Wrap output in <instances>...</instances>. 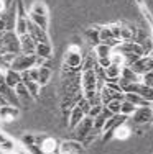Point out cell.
Returning <instances> with one entry per match:
<instances>
[{
  "mask_svg": "<svg viewBox=\"0 0 153 154\" xmlns=\"http://www.w3.org/2000/svg\"><path fill=\"white\" fill-rule=\"evenodd\" d=\"M135 110H137L135 105H133V103H130L129 100H125V98H123V100H122V105H120V113H122V115L130 116L133 112H135Z\"/></svg>",
  "mask_w": 153,
  "mask_h": 154,
  "instance_id": "4dcf8cb0",
  "label": "cell"
},
{
  "mask_svg": "<svg viewBox=\"0 0 153 154\" xmlns=\"http://www.w3.org/2000/svg\"><path fill=\"white\" fill-rule=\"evenodd\" d=\"M86 39H87L89 45H92L94 48H96L100 43V39H99V28H96V26L89 28V30L86 31Z\"/></svg>",
  "mask_w": 153,
  "mask_h": 154,
  "instance_id": "f1b7e54d",
  "label": "cell"
},
{
  "mask_svg": "<svg viewBox=\"0 0 153 154\" xmlns=\"http://www.w3.org/2000/svg\"><path fill=\"white\" fill-rule=\"evenodd\" d=\"M123 66H117V64H109L104 67L105 72V82H119V77H120V71H122Z\"/></svg>",
  "mask_w": 153,
  "mask_h": 154,
  "instance_id": "ac0fdd59",
  "label": "cell"
},
{
  "mask_svg": "<svg viewBox=\"0 0 153 154\" xmlns=\"http://www.w3.org/2000/svg\"><path fill=\"white\" fill-rule=\"evenodd\" d=\"M120 105H122V100L115 98V100H110L107 105H104V107L107 108L109 112L112 113V115H117V113H120Z\"/></svg>",
  "mask_w": 153,
  "mask_h": 154,
  "instance_id": "d6a6232c",
  "label": "cell"
},
{
  "mask_svg": "<svg viewBox=\"0 0 153 154\" xmlns=\"http://www.w3.org/2000/svg\"><path fill=\"white\" fill-rule=\"evenodd\" d=\"M110 115H112V113L104 107L99 115H97L96 118H92V122H94V130H96L97 133H102V128H104V125H105V120H107Z\"/></svg>",
  "mask_w": 153,
  "mask_h": 154,
  "instance_id": "cb8c5ba5",
  "label": "cell"
},
{
  "mask_svg": "<svg viewBox=\"0 0 153 154\" xmlns=\"http://www.w3.org/2000/svg\"><path fill=\"white\" fill-rule=\"evenodd\" d=\"M3 75H5V82L8 84L12 89H15L18 84L21 82V74L18 71H13V69H7L5 72H3Z\"/></svg>",
  "mask_w": 153,
  "mask_h": 154,
  "instance_id": "603a6c76",
  "label": "cell"
},
{
  "mask_svg": "<svg viewBox=\"0 0 153 154\" xmlns=\"http://www.w3.org/2000/svg\"><path fill=\"white\" fill-rule=\"evenodd\" d=\"M25 87H27V90L30 92V95L33 98H38L40 97V92H41V85H40L36 80H27V82H23Z\"/></svg>",
  "mask_w": 153,
  "mask_h": 154,
  "instance_id": "f546056e",
  "label": "cell"
},
{
  "mask_svg": "<svg viewBox=\"0 0 153 154\" xmlns=\"http://www.w3.org/2000/svg\"><path fill=\"white\" fill-rule=\"evenodd\" d=\"M82 61H84V57H82V54H81V49H79L78 46L71 45V46L68 48V51L64 53L63 67L69 69V71H78V72H81V69H82Z\"/></svg>",
  "mask_w": 153,
  "mask_h": 154,
  "instance_id": "3957f363",
  "label": "cell"
},
{
  "mask_svg": "<svg viewBox=\"0 0 153 154\" xmlns=\"http://www.w3.org/2000/svg\"><path fill=\"white\" fill-rule=\"evenodd\" d=\"M99 39L102 45H107L110 48H115L120 43V39H117L114 36V33L110 30V25L109 26H104V28H99Z\"/></svg>",
  "mask_w": 153,
  "mask_h": 154,
  "instance_id": "5bb4252c",
  "label": "cell"
},
{
  "mask_svg": "<svg viewBox=\"0 0 153 154\" xmlns=\"http://www.w3.org/2000/svg\"><path fill=\"white\" fill-rule=\"evenodd\" d=\"M35 143L38 146L40 154H58V151H59V141L53 136L35 134Z\"/></svg>",
  "mask_w": 153,
  "mask_h": 154,
  "instance_id": "5b68a950",
  "label": "cell"
},
{
  "mask_svg": "<svg viewBox=\"0 0 153 154\" xmlns=\"http://www.w3.org/2000/svg\"><path fill=\"white\" fill-rule=\"evenodd\" d=\"M28 13L21 0H17V17H15V33L18 36L28 33Z\"/></svg>",
  "mask_w": 153,
  "mask_h": 154,
  "instance_id": "ba28073f",
  "label": "cell"
},
{
  "mask_svg": "<svg viewBox=\"0 0 153 154\" xmlns=\"http://www.w3.org/2000/svg\"><path fill=\"white\" fill-rule=\"evenodd\" d=\"M110 62H112V64H117V66H125V57H123L122 53H119L117 49H114V48H112Z\"/></svg>",
  "mask_w": 153,
  "mask_h": 154,
  "instance_id": "1f68e13d",
  "label": "cell"
},
{
  "mask_svg": "<svg viewBox=\"0 0 153 154\" xmlns=\"http://www.w3.org/2000/svg\"><path fill=\"white\" fill-rule=\"evenodd\" d=\"M129 120L133 125H148L150 122H153V110L150 105L147 107H137V110L129 116Z\"/></svg>",
  "mask_w": 153,
  "mask_h": 154,
  "instance_id": "30bf717a",
  "label": "cell"
},
{
  "mask_svg": "<svg viewBox=\"0 0 153 154\" xmlns=\"http://www.w3.org/2000/svg\"><path fill=\"white\" fill-rule=\"evenodd\" d=\"M35 54L38 57H43V59L49 61L53 57V46H51V43H38L36 49H35Z\"/></svg>",
  "mask_w": 153,
  "mask_h": 154,
  "instance_id": "ffe728a7",
  "label": "cell"
},
{
  "mask_svg": "<svg viewBox=\"0 0 153 154\" xmlns=\"http://www.w3.org/2000/svg\"><path fill=\"white\" fill-rule=\"evenodd\" d=\"M120 25V41H135L137 38V30L132 25L119 23Z\"/></svg>",
  "mask_w": 153,
  "mask_h": 154,
  "instance_id": "d6986e66",
  "label": "cell"
},
{
  "mask_svg": "<svg viewBox=\"0 0 153 154\" xmlns=\"http://www.w3.org/2000/svg\"><path fill=\"white\" fill-rule=\"evenodd\" d=\"M123 98L129 100L130 103H133L135 107H147V105H150V102H147L140 94H137V92H125V97Z\"/></svg>",
  "mask_w": 153,
  "mask_h": 154,
  "instance_id": "484cf974",
  "label": "cell"
},
{
  "mask_svg": "<svg viewBox=\"0 0 153 154\" xmlns=\"http://www.w3.org/2000/svg\"><path fill=\"white\" fill-rule=\"evenodd\" d=\"M35 49H36V41L31 38L28 33L20 36V51L25 54H35Z\"/></svg>",
  "mask_w": 153,
  "mask_h": 154,
  "instance_id": "2e32d148",
  "label": "cell"
},
{
  "mask_svg": "<svg viewBox=\"0 0 153 154\" xmlns=\"http://www.w3.org/2000/svg\"><path fill=\"white\" fill-rule=\"evenodd\" d=\"M28 20L31 23L38 25L40 28L48 31L49 28V10H48V5H46L43 0H35L31 3L30 10H28Z\"/></svg>",
  "mask_w": 153,
  "mask_h": 154,
  "instance_id": "7a4b0ae2",
  "label": "cell"
},
{
  "mask_svg": "<svg viewBox=\"0 0 153 154\" xmlns=\"http://www.w3.org/2000/svg\"><path fill=\"white\" fill-rule=\"evenodd\" d=\"M20 116V107H15V105L10 103H3L0 105V122H13Z\"/></svg>",
  "mask_w": 153,
  "mask_h": 154,
  "instance_id": "7c38bea8",
  "label": "cell"
},
{
  "mask_svg": "<svg viewBox=\"0 0 153 154\" xmlns=\"http://www.w3.org/2000/svg\"><path fill=\"white\" fill-rule=\"evenodd\" d=\"M110 53H112V48L107 46V45H102V43H99V45L94 48V54H96L97 61H100V59H110Z\"/></svg>",
  "mask_w": 153,
  "mask_h": 154,
  "instance_id": "4316f807",
  "label": "cell"
},
{
  "mask_svg": "<svg viewBox=\"0 0 153 154\" xmlns=\"http://www.w3.org/2000/svg\"><path fill=\"white\" fill-rule=\"evenodd\" d=\"M58 154H86L84 144L76 139H66L59 143V151Z\"/></svg>",
  "mask_w": 153,
  "mask_h": 154,
  "instance_id": "8fae6325",
  "label": "cell"
},
{
  "mask_svg": "<svg viewBox=\"0 0 153 154\" xmlns=\"http://www.w3.org/2000/svg\"><path fill=\"white\" fill-rule=\"evenodd\" d=\"M5 10H7L5 0H0V15H3V13H5Z\"/></svg>",
  "mask_w": 153,
  "mask_h": 154,
  "instance_id": "8d00e7d4",
  "label": "cell"
},
{
  "mask_svg": "<svg viewBox=\"0 0 153 154\" xmlns=\"http://www.w3.org/2000/svg\"><path fill=\"white\" fill-rule=\"evenodd\" d=\"M15 94H17V97H18V100H20V105H28L31 100H35L33 97L30 95V92L27 90V87H25V84L23 82H20L18 85L15 87Z\"/></svg>",
  "mask_w": 153,
  "mask_h": 154,
  "instance_id": "44dd1931",
  "label": "cell"
},
{
  "mask_svg": "<svg viewBox=\"0 0 153 154\" xmlns=\"http://www.w3.org/2000/svg\"><path fill=\"white\" fill-rule=\"evenodd\" d=\"M7 31V25H5V20H3V17L0 15V33H5Z\"/></svg>",
  "mask_w": 153,
  "mask_h": 154,
  "instance_id": "d590c367",
  "label": "cell"
},
{
  "mask_svg": "<svg viewBox=\"0 0 153 154\" xmlns=\"http://www.w3.org/2000/svg\"><path fill=\"white\" fill-rule=\"evenodd\" d=\"M120 79L127 80V82H130V84L142 82V77L138 75V74H135V72L129 67V66H123V67H122V71H120Z\"/></svg>",
  "mask_w": 153,
  "mask_h": 154,
  "instance_id": "d4e9b609",
  "label": "cell"
},
{
  "mask_svg": "<svg viewBox=\"0 0 153 154\" xmlns=\"http://www.w3.org/2000/svg\"><path fill=\"white\" fill-rule=\"evenodd\" d=\"M18 149L17 143L10 136H7L3 131H0V152L3 154H13Z\"/></svg>",
  "mask_w": 153,
  "mask_h": 154,
  "instance_id": "9a60e30c",
  "label": "cell"
},
{
  "mask_svg": "<svg viewBox=\"0 0 153 154\" xmlns=\"http://www.w3.org/2000/svg\"><path fill=\"white\" fill-rule=\"evenodd\" d=\"M102 108H104V105H91V110H89V113H87V116L96 118V116L102 112Z\"/></svg>",
  "mask_w": 153,
  "mask_h": 154,
  "instance_id": "836d02e7",
  "label": "cell"
},
{
  "mask_svg": "<svg viewBox=\"0 0 153 154\" xmlns=\"http://www.w3.org/2000/svg\"><path fill=\"white\" fill-rule=\"evenodd\" d=\"M142 82H143L145 85H148V87H151V89H153V71L147 72L145 75H142Z\"/></svg>",
  "mask_w": 153,
  "mask_h": 154,
  "instance_id": "e575fe53",
  "label": "cell"
},
{
  "mask_svg": "<svg viewBox=\"0 0 153 154\" xmlns=\"http://www.w3.org/2000/svg\"><path fill=\"white\" fill-rule=\"evenodd\" d=\"M28 35L36 41V45H38V43H51L48 31L43 30V28H40L38 25L31 23V21H28Z\"/></svg>",
  "mask_w": 153,
  "mask_h": 154,
  "instance_id": "4fadbf2b",
  "label": "cell"
},
{
  "mask_svg": "<svg viewBox=\"0 0 153 154\" xmlns=\"http://www.w3.org/2000/svg\"><path fill=\"white\" fill-rule=\"evenodd\" d=\"M13 154H30V152H28L27 149H23V148H18V149H17V151L13 152Z\"/></svg>",
  "mask_w": 153,
  "mask_h": 154,
  "instance_id": "74e56055",
  "label": "cell"
},
{
  "mask_svg": "<svg viewBox=\"0 0 153 154\" xmlns=\"http://www.w3.org/2000/svg\"><path fill=\"white\" fill-rule=\"evenodd\" d=\"M2 35H3V33H0V43H2Z\"/></svg>",
  "mask_w": 153,
  "mask_h": 154,
  "instance_id": "f35d334b",
  "label": "cell"
},
{
  "mask_svg": "<svg viewBox=\"0 0 153 154\" xmlns=\"http://www.w3.org/2000/svg\"><path fill=\"white\" fill-rule=\"evenodd\" d=\"M151 28H153V25H151Z\"/></svg>",
  "mask_w": 153,
  "mask_h": 154,
  "instance_id": "60d3db41",
  "label": "cell"
},
{
  "mask_svg": "<svg viewBox=\"0 0 153 154\" xmlns=\"http://www.w3.org/2000/svg\"><path fill=\"white\" fill-rule=\"evenodd\" d=\"M51 77H53V72H51L49 66H40V75H38V84L41 87H45L46 84H49Z\"/></svg>",
  "mask_w": 153,
  "mask_h": 154,
  "instance_id": "83f0119b",
  "label": "cell"
},
{
  "mask_svg": "<svg viewBox=\"0 0 153 154\" xmlns=\"http://www.w3.org/2000/svg\"><path fill=\"white\" fill-rule=\"evenodd\" d=\"M129 122V116L122 115V113H117V115H110L107 120H105V125L104 128H102V139L104 141H109V139L112 138V133H114V130L117 126H120L122 123H127Z\"/></svg>",
  "mask_w": 153,
  "mask_h": 154,
  "instance_id": "52a82bcc",
  "label": "cell"
},
{
  "mask_svg": "<svg viewBox=\"0 0 153 154\" xmlns=\"http://www.w3.org/2000/svg\"><path fill=\"white\" fill-rule=\"evenodd\" d=\"M150 107H151V110H153V102H151V103H150Z\"/></svg>",
  "mask_w": 153,
  "mask_h": 154,
  "instance_id": "ab89813d",
  "label": "cell"
},
{
  "mask_svg": "<svg viewBox=\"0 0 153 154\" xmlns=\"http://www.w3.org/2000/svg\"><path fill=\"white\" fill-rule=\"evenodd\" d=\"M20 51V36L15 31H5L2 35L0 43V54H18Z\"/></svg>",
  "mask_w": 153,
  "mask_h": 154,
  "instance_id": "277c9868",
  "label": "cell"
},
{
  "mask_svg": "<svg viewBox=\"0 0 153 154\" xmlns=\"http://www.w3.org/2000/svg\"><path fill=\"white\" fill-rule=\"evenodd\" d=\"M84 116H86V113L79 108V105H74V107L69 110V116H68V126H69V130H72L76 125L84 118Z\"/></svg>",
  "mask_w": 153,
  "mask_h": 154,
  "instance_id": "e0dca14e",
  "label": "cell"
},
{
  "mask_svg": "<svg viewBox=\"0 0 153 154\" xmlns=\"http://www.w3.org/2000/svg\"><path fill=\"white\" fill-rule=\"evenodd\" d=\"M0 105H2V103H0Z\"/></svg>",
  "mask_w": 153,
  "mask_h": 154,
  "instance_id": "b9f144b4",
  "label": "cell"
},
{
  "mask_svg": "<svg viewBox=\"0 0 153 154\" xmlns=\"http://www.w3.org/2000/svg\"><path fill=\"white\" fill-rule=\"evenodd\" d=\"M130 69H132L135 74L138 75H145L147 72L153 71V54H145V56L138 57L135 62H132V64L129 66Z\"/></svg>",
  "mask_w": 153,
  "mask_h": 154,
  "instance_id": "9c48e42d",
  "label": "cell"
},
{
  "mask_svg": "<svg viewBox=\"0 0 153 154\" xmlns=\"http://www.w3.org/2000/svg\"><path fill=\"white\" fill-rule=\"evenodd\" d=\"M99 134L100 133H97V131L94 130L92 118L87 116V115L71 130V138L76 139V141H79V143H82L84 146H89L94 139L99 136Z\"/></svg>",
  "mask_w": 153,
  "mask_h": 154,
  "instance_id": "6da1fadb",
  "label": "cell"
},
{
  "mask_svg": "<svg viewBox=\"0 0 153 154\" xmlns=\"http://www.w3.org/2000/svg\"><path fill=\"white\" fill-rule=\"evenodd\" d=\"M36 62V54H25V53H18L13 56L12 62H10V69L13 71H18V72H23V71H28L35 66Z\"/></svg>",
  "mask_w": 153,
  "mask_h": 154,
  "instance_id": "8992f818",
  "label": "cell"
},
{
  "mask_svg": "<svg viewBox=\"0 0 153 154\" xmlns=\"http://www.w3.org/2000/svg\"><path fill=\"white\" fill-rule=\"evenodd\" d=\"M127 123H129V122H127ZM127 123H122L120 126L115 128L114 133H112V138H114V139H120V141L129 139V136L132 134V128H130Z\"/></svg>",
  "mask_w": 153,
  "mask_h": 154,
  "instance_id": "7402d4cb",
  "label": "cell"
}]
</instances>
